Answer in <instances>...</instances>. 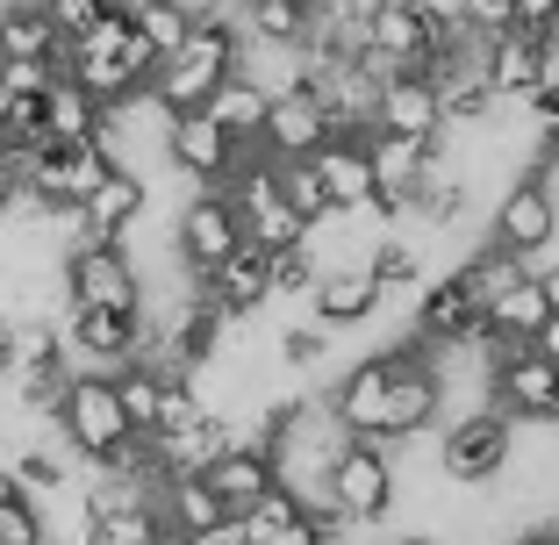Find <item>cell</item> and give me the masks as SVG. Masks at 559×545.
Instances as JSON below:
<instances>
[{"label": "cell", "mask_w": 559, "mask_h": 545, "mask_svg": "<svg viewBox=\"0 0 559 545\" xmlns=\"http://www.w3.org/2000/svg\"><path fill=\"white\" fill-rule=\"evenodd\" d=\"M237 50H245V29H237L230 8H194L187 44L173 50V58H158V72H151L144 94L158 100L165 116H194L201 100H209L215 86L237 72Z\"/></svg>", "instance_id": "cell-1"}, {"label": "cell", "mask_w": 559, "mask_h": 545, "mask_svg": "<svg viewBox=\"0 0 559 545\" xmlns=\"http://www.w3.org/2000/svg\"><path fill=\"white\" fill-rule=\"evenodd\" d=\"M495 545H545V538H538V531L524 524V531H502V538H495Z\"/></svg>", "instance_id": "cell-35"}, {"label": "cell", "mask_w": 559, "mask_h": 545, "mask_svg": "<svg viewBox=\"0 0 559 545\" xmlns=\"http://www.w3.org/2000/svg\"><path fill=\"white\" fill-rule=\"evenodd\" d=\"M158 517H165V538H201L209 524H223V502H215V488L201 474H173L158 488Z\"/></svg>", "instance_id": "cell-24"}, {"label": "cell", "mask_w": 559, "mask_h": 545, "mask_svg": "<svg viewBox=\"0 0 559 545\" xmlns=\"http://www.w3.org/2000/svg\"><path fill=\"white\" fill-rule=\"evenodd\" d=\"M409 337H416V345H430V352L474 345V337H480V301L466 295L460 273H438V281L416 287V301H409Z\"/></svg>", "instance_id": "cell-10"}, {"label": "cell", "mask_w": 559, "mask_h": 545, "mask_svg": "<svg viewBox=\"0 0 559 545\" xmlns=\"http://www.w3.org/2000/svg\"><path fill=\"white\" fill-rule=\"evenodd\" d=\"M510 22H516V29H531V36H545L559 22V0H510Z\"/></svg>", "instance_id": "cell-32"}, {"label": "cell", "mask_w": 559, "mask_h": 545, "mask_svg": "<svg viewBox=\"0 0 559 545\" xmlns=\"http://www.w3.org/2000/svg\"><path fill=\"white\" fill-rule=\"evenodd\" d=\"M58 337H66L72 374H116V366L151 352L144 309H66L58 316Z\"/></svg>", "instance_id": "cell-7"}, {"label": "cell", "mask_w": 559, "mask_h": 545, "mask_svg": "<svg viewBox=\"0 0 559 545\" xmlns=\"http://www.w3.org/2000/svg\"><path fill=\"white\" fill-rule=\"evenodd\" d=\"M58 72L66 66H50V58H8V66H0V86H8L15 100H36V94H50Z\"/></svg>", "instance_id": "cell-31"}, {"label": "cell", "mask_w": 559, "mask_h": 545, "mask_svg": "<svg viewBox=\"0 0 559 545\" xmlns=\"http://www.w3.org/2000/svg\"><path fill=\"white\" fill-rule=\"evenodd\" d=\"M388 352H366V359H352L345 374L323 388V402H330V416L352 430V438H373V424H380V402H388Z\"/></svg>", "instance_id": "cell-17"}, {"label": "cell", "mask_w": 559, "mask_h": 545, "mask_svg": "<svg viewBox=\"0 0 559 545\" xmlns=\"http://www.w3.org/2000/svg\"><path fill=\"white\" fill-rule=\"evenodd\" d=\"M309 166H316V180H323V194H330V209H337V215H366L380 201L373 166H366V137H330Z\"/></svg>", "instance_id": "cell-18"}, {"label": "cell", "mask_w": 559, "mask_h": 545, "mask_svg": "<svg viewBox=\"0 0 559 545\" xmlns=\"http://www.w3.org/2000/svg\"><path fill=\"white\" fill-rule=\"evenodd\" d=\"M366 166H373V187L409 215V194L430 180V144L416 137H388V130H366Z\"/></svg>", "instance_id": "cell-19"}, {"label": "cell", "mask_w": 559, "mask_h": 545, "mask_svg": "<svg viewBox=\"0 0 559 545\" xmlns=\"http://www.w3.org/2000/svg\"><path fill=\"white\" fill-rule=\"evenodd\" d=\"M58 287H66V309H144V281H136L130 245H86V237H72L58 251Z\"/></svg>", "instance_id": "cell-5"}, {"label": "cell", "mask_w": 559, "mask_h": 545, "mask_svg": "<svg viewBox=\"0 0 559 545\" xmlns=\"http://www.w3.org/2000/svg\"><path fill=\"white\" fill-rule=\"evenodd\" d=\"M402 502V466L395 452L366 446V438H352L337 460H330V517L352 531H380L388 517H395Z\"/></svg>", "instance_id": "cell-3"}, {"label": "cell", "mask_w": 559, "mask_h": 545, "mask_svg": "<svg viewBox=\"0 0 559 545\" xmlns=\"http://www.w3.org/2000/svg\"><path fill=\"white\" fill-rule=\"evenodd\" d=\"M8 108H15V94H8V86H0V130H8Z\"/></svg>", "instance_id": "cell-37"}, {"label": "cell", "mask_w": 559, "mask_h": 545, "mask_svg": "<svg viewBox=\"0 0 559 545\" xmlns=\"http://www.w3.org/2000/svg\"><path fill=\"white\" fill-rule=\"evenodd\" d=\"M531 281H538V295H545V316H559V259H538Z\"/></svg>", "instance_id": "cell-33"}, {"label": "cell", "mask_w": 559, "mask_h": 545, "mask_svg": "<svg viewBox=\"0 0 559 545\" xmlns=\"http://www.w3.org/2000/svg\"><path fill=\"white\" fill-rule=\"evenodd\" d=\"M265 259H273V251L237 245L230 259L215 265V273H201V295H209L215 309L230 316V323H245V316H265V309H273V281H265Z\"/></svg>", "instance_id": "cell-16"}, {"label": "cell", "mask_w": 559, "mask_h": 545, "mask_svg": "<svg viewBox=\"0 0 559 545\" xmlns=\"http://www.w3.org/2000/svg\"><path fill=\"white\" fill-rule=\"evenodd\" d=\"M8 58H50V66H66V36L44 15V0H0V66Z\"/></svg>", "instance_id": "cell-22"}, {"label": "cell", "mask_w": 559, "mask_h": 545, "mask_svg": "<svg viewBox=\"0 0 559 545\" xmlns=\"http://www.w3.org/2000/svg\"><path fill=\"white\" fill-rule=\"evenodd\" d=\"M373 130L430 144V137L444 130V116H438V86H430L424 72H388V80H380V94H373Z\"/></svg>", "instance_id": "cell-15"}, {"label": "cell", "mask_w": 559, "mask_h": 545, "mask_svg": "<svg viewBox=\"0 0 559 545\" xmlns=\"http://www.w3.org/2000/svg\"><path fill=\"white\" fill-rule=\"evenodd\" d=\"M237 158H245V151L215 130L201 108H194V116H173V122H165V173H180L187 187H223L237 173Z\"/></svg>", "instance_id": "cell-11"}, {"label": "cell", "mask_w": 559, "mask_h": 545, "mask_svg": "<svg viewBox=\"0 0 559 545\" xmlns=\"http://www.w3.org/2000/svg\"><path fill=\"white\" fill-rule=\"evenodd\" d=\"M330 337H337V331H323V323H309V316H301V323H287V331L273 337V359L301 380V374H316V366L330 359Z\"/></svg>", "instance_id": "cell-28"}, {"label": "cell", "mask_w": 559, "mask_h": 545, "mask_svg": "<svg viewBox=\"0 0 559 545\" xmlns=\"http://www.w3.org/2000/svg\"><path fill=\"white\" fill-rule=\"evenodd\" d=\"M151 215V180L144 173H108V180L94 187V194L80 201V215H72V237H86V245H122V237L136 230ZM66 237V245H72Z\"/></svg>", "instance_id": "cell-12"}, {"label": "cell", "mask_w": 559, "mask_h": 545, "mask_svg": "<svg viewBox=\"0 0 559 545\" xmlns=\"http://www.w3.org/2000/svg\"><path fill=\"white\" fill-rule=\"evenodd\" d=\"M488 245L510 251V259H524V273L538 259H552V245H559V201H552V187H545V173H516V180L495 194Z\"/></svg>", "instance_id": "cell-6"}, {"label": "cell", "mask_w": 559, "mask_h": 545, "mask_svg": "<svg viewBox=\"0 0 559 545\" xmlns=\"http://www.w3.org/2000/svg\"><path fill=\"white\" fill-rule=\"evenodd\" d=\"M50 438H58L80 466L116 460V452L136 438L130 416H122V402H116V380L108 374H72L66 395H58V410H50Z\"/></svg>", "instance_id": "cell-2"}, {"label": "cell", "mask_w": 559, "mask_h": 545, "mask_svg": "<svg viewBox=\"0 0 559 545\" xmlns=\"http://www.w3.org/2000/svg\"><path fill=\"white\" fill-rule=\"evenodd\" d=\"M538 323H545V295H538V281H516L510 295H495L488 301V316H480V331L488 337H510V345H531L538 337Z\"/></svg>", "instance_id": "cell-27"}, {"label": "cell", "mask_w": 559, "mask_h": 545, "mask_svg": "<svg viewBox=\"0 0 559 545\" xmlns=\"http://www.w3.org/2000/svg\"><path fill=\"white\" fill-rule=\"evenodd\" d=\"M8 331H15V323H8V316H0V380H8Z\"/></svg>", "instance_id": "cell-36"}, {"label": "cell", "mask_w": 559, "mask_h": 545, "mask_svg": "<svg viewBox=\"0 0 559 545\" xmlns=\"http://www.w3.org/2000/svg\"><path fill=\"white\" fill-rule=\"evenodd\" d=\"M301 309H309V323H323V331H359V323H373V316L388 309V295H380V281L366 265H345V273H316Z\"/></svg>", "instance_id": "cell-14"}, {"label": "cell", "mask_w": 559, "mask_h": 545, "mask_svg": "<svg viewBox=\"0 0 559 545\" xmlns=\"http://www.w3.org/2000/svg\"><path fill=\"white\" fill-rule=\"evenodd\" d=\"M201 116H209L215 130L230 137L237 151H259V130H265V94L245 80V72H230V80H223L209 100H201Z\"/></svg>", "instance_id": "cell-23"}, {"label": "cell", "mask_w": 559, "mask_h": 545, "mask_svg": "<svg viewBox=\"0 0 559 545\" xmlns=\"http://www.w3.org/2000/svg\"><path fill=\"white\" fill-rule=\"evenodd\" d=\"M100 116H108V108H100L80 80H66V72L50 80V94H44V137L50 144H86V137L100 130Z\"/></svg>", "instance_id": "cell-25"}, {"label": "cell", "mask_w": 559, "mask_h": 545, "mask_svg": "<svg viewBox=\"0 0 559 545\" xmlns=\"http://www.w3.org/2000/svg\"><path fill=\"white\" fill-rule=\"evenodd\" d=\"M280 201H287V209H295L301 223H323V215H337V209H330V194H323V180H316V166H309V158H287V166H280Z\"/></svg>", "instance_id": "cell-29"}, {"label": "cell", "mask_w": 559, "mask_h": 545, "mask_svg": "<svg viewBox=\"0 0 559 545\" xmlns=\"http://www.w3.org/2000/svg\"><path fill=\"white\" fill-rule=\"evenodd\" d=\"M480 80H488V94H495V100H531V94H538V36H531V29H502V36H488Z\"/></svg>", "instance_id": "cell-21"}, {"label": "cell", "mask_w": 559, "mask_h": 545, "mask_svg": "<svg viewBox=\"0 0 559 545\" xmlns=\"http://www.w3.org/2000/svg\"><path fill=\"white\" fill-rule=\"evenodd\" d=\"M323 144H330V116H323V100H316L309 86H295V94H273V100H265L259 151L273 158V166H287V158H316Z\"/></svg>", "instance_id": "cell-13"}, {"label": "cell", "mask_w": 559, "mask_h": 545, "mask_svg": "<svg viewBox=\"0 0 559 545\" xmlns=\"http://www.w3.org/2000/svg\"><path fill=\"white\" fill-rule=\"evenodd\" d=\"M201 481L215 488V502H223L230 517H245L251 502L265 496V488H280L273 452H259V446H230V452H215V460L201 466Z\"/></svg>", "instance_id": "cell-20"}, {"label": "cell", "mask_w": 559, "mask_h": 545, "mask_svg": "<svg viewBox=\"0 0 559 545\" xmlns=\"http://www.w3.org/2000/svg\"><path fill=\"white\" fill-rule=\"evenodd\" d=\"M237 245H245V223H237V209H230L223 187H194V194L173 209V251H180V265L194 273V281L215 273Z\"/></svg>", "instance_id": "cell-8"}, {"label": "cell", "mask_w": 559, "mask_h": 545, "mask_svg": "<svg viewBox=\"0 0 559 545\" xmlns=\"http://www.w3.org/2000/svg\"><path fill=\"white\" fill-rule=\"evenodd\" d=\"M510 452H516V424L502 410H466L438 430V474L452 488H495L510 474Z\"/></svg>", "instance_id": "cell-4"}, {"label": "cell", "mask_w": 559, "mask_h": 545, "mask_svg": "<svg viewBox=\"0 0 559 545\" xmlns=\"http://www.w3.org/2000/svg\"><path fill=\"white\" fill-rule=\"evenodd\" d=\"M15 201H22V173L8 166V158H0V223L15 215Z\"/></svg>", "instance_id": "cell-34"}, {"label": "cell", "mask_w": 559, "mask_h": 545, "mask_svg": "<svg viewBox=\"0 0 559 545\" xmlns=\"http://www.w3.org/2000/svg\"><path fill=\"white\" fill-rule=\"evenodd\" d=\"M488 410H502L510 424H559V366L531 345L502 352L488 366Z\"/></svg>", "instance_id": "cell-9"}, {"label": "cell", "mask_w": 559, "mask_h": 545, "mask_svg": "<svg viewBox=\"0 0 559 545\" xmlns=\"http://www.w3.org/2000/svg\"><path fill=\"white\" fill-rule=\"evenodd\" d=\"M265 281H273V309L280 301H309V287H316V259L309 251H273V259H265Z\"/></svg>", "instance_id": "cell-30"}, {"label": "cell", "mask_w": 559, "mask_h": 545, "mask_svg": "<svg viewBox=\"0 0 559 545\" xmlns=\"http://www.w3.org/2000/svg\"><path fill=\"white\" fill-rule=\"evenodd\" d=\"M122 22H130V36L151 58H173V50L187 44V29H194V8H187V0H130Z\"/></svg>", "instance_id": "cell-26"}]
</instances>
